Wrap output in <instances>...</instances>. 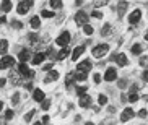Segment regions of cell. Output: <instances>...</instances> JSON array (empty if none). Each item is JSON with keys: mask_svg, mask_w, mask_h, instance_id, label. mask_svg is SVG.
I'll list each match as a JSON object with an SVG mask.
<instances>
[{"mask_svg": "<svg viewBox=\"0 0 148 125\" xmlns=\"http://www.w3.org/2000/svg\"><path fill=\"white\" fill-rule=\"evenodd\" d=\"M91 67H93V64L86 59V60L80 62V64L77 65V72H86V73H88V72L91 70Z\"/></svg>", "mask_w": 148, "mask_h": 125, "instance_id": "52a82bcc", "label": "cell"}, {"mask_svg": "<svg viewBox=\"0 0 148 125\" xmlns=\"http://www.w3.org/2000/svg\"><path fill=\"white\" fill-rule=\"evenodd\" d=\"M15 65V59L12 55H3L0 59V70H7V68H12Z\"/></svg>", "mask_w": 148, "mask_h": 125, "instance_id": "3957f363", "label": "cell"}, {"mask_svg": "<svg viewBox=\"0 0 148 125\" xmlns=\"http://www.w3.org/2000/svg\"><path fill=\"white\" fill-rule=\"evenodd\" d=\"M8 78H10V81H12V85H20V83H21V80H20V75H18L16 72H12Z\"/></svg>", "mask_w": 148, "mask_h": 125, "instance_id": "e0dca14e", "label": "cell"}, {"mask_svg": "<svg viewBox=\"0 0 148 125\" xmlns=\"http://www.w3.org/2000/svg\"><path fill=\"white\" fill-rule=\"evenodd\" d=\"M44 59H46V54H42V52H38L34 57H33V64L34 65H39L44 62Z\"/></svg>", "mask_w": 148, "mask_h": 125, "instance_id": "2e32d148", "label": "cell"}, {"mask_svg": "<svg viewBox=\"0 0 148 125\" xmlns=\"http://www.w3.org/2000/svg\"><path fill=\"white\" fill-rule=\"evenodd\" d=\"M132 54L140 55V54H142V46H140V44H134V46H132Z\"/></svg>", "mask_w": 148, "mask_h": 125, "instance_id": "cb8c5ba5", "label": "cell"}, {"mask_svg": "<svg viewBox=\"0 0 148 125\" xmlns=\"http://www.w3.org/2000/svg\"><path fill=\"white\" fill-rule=\"evenodd\" d=\"M108 51H109L108 44H99V46H96V47L93 49V57H95V59H101V57L106 55Z\"/></svg>", "mask_w": 148, "mask_h": 125, "instance_id": "7a4b0ae2", "label": "cell"}, {"mask_svg": "<svg viewBox=\"0 0 148 125\" xmlns=\"http://www.w3.org/2000/svg\"><path fill=\"white\" fill-rule=\"evenodd\" d=\"M33 7V0H23V2H20L16 7V12L18 15H25V13H28V10Z\"/></svg>", "mask_w": 148, "mask_h": 125, "instance_id": "277c9868", "label": "cell"}, {"mask_svg": "<svg viewBox=\"0 0 148 125\" xmlns=\"http://www.w3.org/2000/svg\"><path fill=\"white\" fill-rule=\"evenodd\" d=\"M18 70H20V75H21L23 78H26V80H31V78H34V70H29L28 68V65L25 64V62H21V64L18 65Z\"/></svg>", "mask_w": 148, "mask_h": 125, "instance_id": "6da1fadb", "label": "cell"}, {"mask_svg": "<svg viewBox=\"0 0 148 125\" xmlns=\"http://www.w3.org/2000/svg\"><path fill=\"white\" fill-rule=\"evenodd\" d=\"M142 78H143L145 81L148 83V70H145V72H143V75H142Z\"/></svg>", "mask_w": 148, "mask_h": 125, "instance_id": "7bdbcfd3", "label": "cell"}, {"mask_svg": "<svg viewBox=\"0 0 148 125\" xmlns=\"http://www.w3.org/2000/svg\"><path fill=\"white\" fill-rule=\"evenodd\" d=\"M137 89H138V86H137V85H134V86H132V93H137Z\"/></svg>", "mask_w": 148, "mask_h": 125, "instance_id": "f907efd6", "label": "cell"}, {"mask_svg": "<svg viewBox=\"0 0 148 125\" xmlns=\"http://www.w3.org/2000/svg\"><path fill=\"white\" fill-rule=\"evenodd\" d=\"M33 125H42V124H41V122H34Z\"/></svg>", "mask_w": 148, "mask_h": 125, "instance_id": "11a10c76", "label": "cell"}, {"mask_svg": "<svg viewBox=\"0 0 148 125\" xmlns=\"http://www.w3.org/2000/svg\"><path fill=\"white\" fill-rule=\"evenodd\" d=\"M140 16H142V12L140 10H134V12L129 15V23H132V25H135V23L140 20Z\"/></svg>", "mask_w": 148, "mask_h": 125, "instance_id": "8fae6325", "label": "cell"}, {"mask_svg": "<svg viewBox=\"0 0 148 125\" xmlns=\"http://www.w3.org/2000/svg\"><path fill=\"white\" fill-rule=\"evenodd\" d=\"M119 86L124 88V86H125V81H124V80H121V81H119Z\"/></svg>", "mask_w": 148, "mask_h": 125, "instance_id": "681fc988", "label": "cell"}, {"mask_svg": "<svg viewBox=\"0 0 148 125\" xmlns=\"http://www.w3.org/2000/svg\"><path fill=\"white\" fill-rule=\"evenodd\" d=\"M18 101H20V93H15L13 98H12V102H13V104H18Z\"/></svg>", "mask_w": 148, "mask_h": 125, "instance_id": "74e56055", "label": "cell"}, {"mask_svg": "<svg viewBox=\"0 0 148 125\" xmlns=\"http://www.w3.org/2000/svg\"><path fill=\"white\" fill-rule=\"evenodd\" d=\"M8 49V41L7 39H0V55H3Z\"/></svg>", "mask_w": 148, "mask_h": 125, "instance_id": "ffe728a7", "label": "cell"}, {"mask_svg": "<svg viewBox=\"0 0 148 125\" xmlns=\"http://www.w3.org/2000/svg\"><path fill=\"white\" fill-rule=\"evenodd\" d=\"M112 60H116L117 65H121V67H125V65L129 64V59H127L125 54H117V55H114Z\"/></svg>", "mask_w": 148, "mask_h": 125, "instance_id": "ba28073f", "label": "cell"}, {"mask_svg": "<svg viewBox=\"0 0 148 125\" xmlns=\"http://www.w3.org/2000/svg\"><path fill=\"white\" fill-rule=\"evenodd\" d=\"M2 109H3V102H2V101H0V111H2Z\"/></svg>", "mask_w": 148, "mask_h": 125, "instance_id": "db71d44e", "label": "cell"}, {"mask_svg": "<svg viewBox=\"0 0 148 125\" xmlns=\"http://www.w3.org/2000/svg\"><path fill=\"white\" fill-rule=\"evenodd\" d=\"M49 106H51V101H49V99H44L42 102H41V107H42L44 111H47V109H49Z\"/></svg>", "mask_w": 148, "mask_h": 125, "instance_id": "d590c367", "label": "cell"}, {"mask_svg": "<svg viewBox=\"0 0 148 125\" xmlns=\"http://www.w3.org/2000/svg\"><path fill=\"white\" fill-rule=\"evenodd\" d=\"M75 91H77V94H78V96H83V94H86V88H85V86H77V88H75Z\"/></svg>", "mask_w": 148, "mask_h": 125, "instance_id": "484cf974", "label": "cell"}, {"mask_svg": "<svg viewBox=\"0 0 148 125\" xmlns=\"http://www.w3.org/2000/svg\"><path fill=\"white\" fill-rule=\"evenodd\" d=\"M69 41H70V33L69 31H64L62 34H59V38L56 39V42L60 46V47H65L67 44H69Z\"/></svg>", "mask_w": 148, "mask_h": 125, "instance_id": "8992f818", "label": "cell"}, {"mask_svg": "<svg viewBox=\"0 0 148 125\" xmlns=\"http://www.w3.org/2000/svg\"><path fill=\"white\" fill-rule=\"evenodd\" d=\"M7 124V119L5 117H0V125H5Z\"/></svg>", "mask_w": 148, "mask_h": 125, "instance_id": "bcb514c9", "label": "cell"}, {"mask_svg": "<svg viewBox=\"0 0 148 125\" xmlns=\"http://www.w3.org/2000/svg\"><path fill=\"white\" fill-rule=\"evenodd\" d=\"M138 115H140V117H145V115H147V111H145V109H140V111H138Z\"/></svg>", "mask_w": 148, "mask_h": 125, "instance_id": "ee69618b", "label": "cell"}, {"mask_svg": "<svg viewBox=\"0 0 148 125\" xmlns=\"http://www.w3.org/2000/svg\"><path fill=\"white\" fill-rule=\"evenodd\" d=\"M127 10V2L125 0H121V3H119V16H122Z\"/></svg>", "mask_w": 148, "mask_h": 125, "instance_id": "603a6c76", "label": "cell"}, {"mask_svg": "<svg viewBox=\"0 0 148 125\" xmlns=\"http://www.w3.org/2000/svg\"><path fill=\"white\" fill-rule=\"evenodd\" d=\"M0 10H2V12H10V10H12V0H3V2H2V5H0Z\"/></svg>", "mask_w": 148, "mask_h": 125, "instance_id": "ac0fdd59", "label": "cell"}, {"mask_svg": "<svg viewBox=\"0 0 148 125\" xmlns=\"http://www.w3.org/2000/svg\"><path fill=\"white\" fill-rule=\"evenodd\" d=\"M5 83H7V80L5 78H0V86H5Z\"/></svg>", "mask_w": 148, "mask_h": 125, "instance_id": "7dc6e473", "label": "cell"}, {"mask_svg": "<svg viewBox=\"0 0 148 125\" xmlns=\"http://www.w3.org/2000/svg\"><path fill=\"white\" fill-rule=\"evenodd\" d=\"M83 31H85V34H86V36L93 34V28H91L90 25H85V26H83Z\"/></svg>", "mask_w": 148, "mask_h": 125, "instance_id": "f1b7e54d", "label": "cell"}, {"mask_svg": "<svg viewBox=\"0 0 148 125\" xmlns=\"http://www.w3.org/2000/svg\"><path fill=\"white\" fill-rule=\"evenodd\" d=\"M41 16H42V18H52V16H54V12H49V10H42V12H41Z\"/></svg>", "mask_w": 148, "mask_h": 125, "instance_id": "4316f807", "label": "cell"}, {"mask_svg": "<svg viewBox=\"0 0 148 125\" xmlns=\"http://www.w3.org/2000/svg\"><path fill=\"white\" fill-rule=\"evenodd\" d=\"M86 125H95V124H93V122H86Z\"/></svg>", "mask_w": 148, "mask_h": 125, "instance_id": "9f6ffc18", "label": "cell"}, {"mask_svg": "<svg viewBox=\"0 0 148 125\" xmlns=\"http://www.w3.org/2000/svg\"><path fill=\"white\" fill-rule=\"evenodd\" d=\"M57 78H59V73L54 72V70H49V73H47V77L44 78V81L46 83H52V81H57Z\"/></svg>", "mask_w": 148, "mask_h": 125, "instance_id": "4fadbf2b", "label": "cell"}, {"mask_svg": "<svg viewBox=\"0 0 148 125\" xmlns=\"http://www.w3.org/2000/svg\"><path fill=\"white\" fill-rule=\"evenodd\" d=\"M13 115H15V112L12 111V109H8V111H5V119H7V120H10V119H13Z\"/></svg>", "mask_w": 148, "mask_h": 125, "instance_id": "f546056e", "label": "cell"}, {"mask_svg": "<svg viewBox=\"0 0 148 125\" xmlns=\"http://www.w3.org/2000/svg\"><path fill=\"white\" fill-rule=\"evenodd\" d=\"M80 106H82V107H88V106H90V104H91V98H90V96L88 94H83V96H80Z\"/></svg>", "mask_w": 148, "mask_h": 125, "instance_id": "9a60e30c", "label": "cell"}, {"mask_svg": "<svg viewBox=\"0 0 148 125\" xmlns=\"http://www.w3.org/2000/svg\"><path fill=\"white\" fill-rule=\"evenodd\" d=\"M93 81H95V83H99V81H101V77H99L98 73H95V75H93Z\"/></svg>", "mask_w": 148, "mask_h": 125, "instance_id": "60d3db41", "label": "cell"}, {"mask_svg": "<svg viewBox=\"0 0 148 125\" xmlns=\"http://www.w3.org/2000/svg\"><path fill=\"white\" fill-rule=\"evenodd\" d=\"M75 3H77V5H82V3H83V0H75Z\"/></svg>", "mask_w": 148, "mask_h": 125, "instance_id": "f5cc1de1", "label": "cell"}, {"mask_svg": "<svg viewBox=\"0 0 148 125\" xmlns=\"http://www.w3.org/2000/svg\"><path fill=\"white\" fill-rule=\"evenodd\" d=\"M109 33H111V25H104V28H103V31H101V34L106 36V34H109Z\"/></svg>", "mask_w": 148, "mask_h": 125, "instance_id": "836d02e7", "label": "cell"}, {"mask_svg": "<svg viewBox=\"0 0 148 125\" xmlns=\"http://www.w3.org/2000/svg\"><path fill=\"white\" fill-rule=\"evenodd\" d=\"M5 21H7V18H5L3 15H2V16H0V23H5Z\"/></svg>", "mask_w": 148, "mask_h": 125, "instance_id": "816d5d0a", "label": "cell"}, {"mask_svg": "<svg viewBox=\"0 0 148 125\" xmlns=\"http://www.w3.org/2000/svg\"><path fill=\"white\" fill-rule=\"evenodd\" d=\"M117 78V72H116V68H108L104 73V80L106 81H114Z\"/></svg>", "mask_w": 148, "mask_h": 125, "instance_id": "9c48e42d", "label": "cell"}, {"mask_svg": "<svg viewBox=\"0 0 148 125\" xmlns=\"http://www.w3.org/2000/svg\"><path fill=\"white\" fill-rule=\"evenodd\" d=\"M75 23H77L78 26L88 25V13H85V12H77V13H75Z\"/></svg>", "mask_w": 148, "mask_h": 125, "instance_id": "5b68a950", "label": "cell"}, {"mask_svg": "<svg viewBox=\"0 0 148 125\" xmlns=\"http://www.w3.org/2000/svg\"><path fill=\"white\" fill-rule=\"evenodd\" d=\"M86 72H77V75H75V78L78 80V81H85L86 80Z\"/></svg>", "mask_w": 148, "mask_h": 125, "instance_id": "d4e9b609", "label": "cell"}, {"mask_svg": "<svg viewBox=\"0 0 148 125\" xmlns=\"http://www.w3.org/2000/svg\"><path fill=\"white\" fill-rule=\"evenodd\" d=\"M29 25H31V28H33V29H38V28L41 26L39 16H33V18H31V21H29Z\"/></svg>", "mask_w": 148, "mask_h": 125, "instance_id": "7402d4cb", "label": "cell"}, {"mask_svg": "<svg viewBox=\"0 0 148 125\" xmlns=\"http://www.w3.org/2000/svg\"><path fill=\"white\" fill-rule=\"evenodd\" d=\"M33 99L38 101V102H42V101L46 99V98H44V91L39 89V88H36L34 93H33Z\"/></svg>", "mask_w": 148, "mask_h": 125, "instance_id": "7c38bea8", "label": "cell"}, {"mask_svg": "<svg viewBox=\"0 0 148 125\" xmlns=\"http://www.w3.org/2000/svg\"><path fill=\"white\" fill-rule=\"evenodd\" d=\"M134 111H132L130 107H127V109H124V112H122V115H121V120L122 122H127V120H130V119H134Z\"/></svg>", "mask_w": 148, "mask_h": 125, "instance_id": "30bf717a", "label": "cell"}, {"mask_svg": "<svg viewBox=\"0 0 148 125\" xmlns=\"http://www.w3.org/2000/svg\"><path fill=\"white\" fill-rule=\"evenodd\" d=\"M18 59L21 62H26L28 59H29V51H28V49H23V51L18 54Z\"/></svg>", "mask_w": 148, "mask_h": 125, "instance_id": "d6986e66", "label": "cell"}, {"mask_svg": "<svg viewBox=\"0 0 148 125\" xmlns=\"http://www.w3.org/2000/svg\"><path fill=\"white\" fill-rule=\"evenodd\" d=\"M41 124L47 125V124H49V115H44V117H42V120H41Z\"/></svg>", "mask_w": 148, "mask_h": 125, "instance_id": "b9f144b4", "label": "cell"}, {"mask_svg": "<svg viewBox=\"0 0 148 125\" xmlns=\"http://www.w3.org/2000/svg\"><path fill=\"white\" fill-rule=\"evenodd\" d=\"M72 81H73V73H69V75H67V78H65V85H67V86H70Z\"/></svg>", "mask_w": 148, "mask_h": 125, "instance_id": "1f68e13d", "label": "cell"}, {"mask_svg": "<svg viewBox=\"0 0 148 125\" xmlns=\"http://www.w3.org/2000/svg\"><path fill=\"white\" fill-rule=\"evenodd\" d=\"M129 101H130V102H137V101H138V94H137V93H130Z\"/></svg>", "mask_w": 148, "mask_h": 125, "instance_id": "d6a6232c", "label": "cell"}, {"mask_svg": "<svg viewBox=\"0 0 148 125\" xmlns=\"http://www.w3.org/2000/svg\"><path fill=\"white\" fill-rule=\"evenodd\" d=\"M91 16H93V18H98V20H101V18H103V13L98 12V10H95V12L91 13Z\"/></svg>", "mask_w": 148, "mask_h": 125, "instance_id": "8d00e7d4", "label": "cell"}, {"mask_svg": "<svg viewBox=\"0 0 148 125\" xmlns=\"http://www.w3.org/2000/svg\"><path fill=\"white\" fill-rule=\"evenodd\" d=\"M98 102H99L101 106H104V104L108 102V98H106L104 94H99V98H98Z\"/></svg>", "mask_w": 148, "mask_h": 125, "instance_id": "e575fe53", "label": "cell"}, {"mask_svg": "<svg viewBox=\"0 0 148 125\" xmlns=\"http://www.w3.org/2000/svg\"><path fill=\"white\" fill-rule=\"evenodd\" d=\"M28 39H29V42L34 44L36 41H38V36H36V34H29V36H28Z\"/></svg>", "mask_w": 148, "mask_h": 125, "instance_id": "f35d334b", "label": "cell"}, {"mask_svg": "<svg viewBox=\"0 0 148 125\" xmlns=\"http://www.w3.org/2000/svg\"><path fill=\"white\" fill-rule=\"evenodd\" d=\"M12 25H13L15 29H20V28H23V25H21L20 21H12Z\"/></svg>", "mask_w": 148, "mask_h": 125, "instance_id": "ab89813d", "label": "cell"}, {"mask_svg": "<svg viewBox=\"0 0 148 125\" xmlns=\"http://www.w3.org/2000/svg\"><path fill=\"white\" fill-rule=\"evenodd\" d=\"M106 0H99V2H96V7H99V5H104Z\"/></svg>", "mask_w": 148, "mask_h": 125, "instance_id": "c3c4849f", "label": "cell"}, {"mask_svg": "<svg viewBox=\"0 0 148 125\" xmlns=\"http://www.w3.org/2000/svg\"><path fill=\"white\" fill-rule=\"evenodd\" d=\"M83 52H85V47H83V46H78V47H75L73 51H72V59H73V60H78L80 55H82Z\"/></svg>", "mask_w": 148, "mask_h": 125, "instance_id": "5bb4252c", "label": "cell"}, {"mask_svg": "<svg viewBox=\"0 0 148 125\" xmlns=\"http://www.w3.org/2000/svg\"><path fill=\"white\" fill-rule=\"evenodd\" d=\"M69 54H70L69 49L62 47V51H59V54H57V59H59V60H64V59H67V57H69Z\"/></svg>", "mask_w": 148, "mask_h": 125, "instance_id": "44dd1931", "label": "cell"}, {"mask_svg": "<svg viewBox=\"0 0 148 125\" xmlns=\"http://www.w3.org/2000/svg\"><path fill=\"white\" fill-rule=\"evenodd\" d=\"M51 7H52V8H60L62 0H51Z\"/></svg>", "mask_w": 148, "mask_h": 125, "instance_id": "83f0119b", "label": "cell"}, {"mask_svg": "<svg viewBox=\"0 0 148 125\" xmlns=\"http://www.w3.org/2000/svg\"><path fill=\"white\" fill-rule=\"evenodd\" d=\"M44 70H46V72H49V70H52V64H49V65H44Z\"/></svg>", "mask_w": 148, "mask_h": 125, "instance_id": "f6af8a7d", "label": "cell"}, {"mask_svg": "<svg viewBox=\"0 0 148 125\" xmlns=\"http://www.w3.org/2000/svg\"><path fill=\"white\" fill-rule=\"evenodd\" d=\"M36 114V111H29V112L25 115V122H31V119H33V115Z\"/></svg>", "mask_w": 148, "mask_h": 125, "instance_id": "4dcf8cb0", "label": "cell"}]
</instances>
